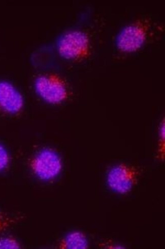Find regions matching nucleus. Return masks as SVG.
Listing matches in <instances>:
<instances>
[{
    "mask_svg": "<svg viewBox=\"0 0 165 249\" xmlns=\"http://www.w3.org/2000/svg\"><path fill=\"white\" fill-rule=\"evenodd\" d=\"M150 28L149 21L140 19L125 28L116 41L118 49L122 52L133 53L140 49L146 40Z\"/></svg>",
    "mask_w": 165,
    "mask_h": 249,
    "instance_id": "4",
    "label": "nucleus"
},
{
    "mask_svg": "<svg viewBox=\"0 0 165 249\" xmlns=\"http://www.w3.org/2000/svg\"><path fill=\"white\" fill-rule=\"evenodd\" d=\"M23 96L12 83L0 82V110L10 114L16 115L23 109Z\"/></svg>",
    "mask_w": 165,
    "mask_h": 249,
    "instance_id": "6",
    "label": "nucleus"
},
{
    "mask_svg": "<svg viewBox=\"0 0 165 249\" xmlns=\"http://www.w3.org/2000/svg\"><path fill=\"white\" fill-rule=\"evenodd\" d=\"M16 219L0 211V233L12 227L16 223Z\"/></svg>",
    "mask_w": 165,
    "mask_h": 249,
    "instance_id": "10",
    "label": "nucleus"
},
{
    "mask_svg": "<svg viewBox=\"0 0 165 249\" xmlns=\"http://www.w3.org/2000/svg\"><path fill=\"white\" fill-rule=\"evenodd\" d=\"M140 172L136 167L126 164H119L108 173V186L113 191L122 195L130 192L137 185Z\"/></svg>",
    "mask_w": 165,
    "mask_h": 249,
    "instance_id": "5",
    "label": "nucleus"
},
{
    "mask_svg": "<svg viewBox=\"0 0 165 249\" xmlns=\"http://www.w3.org/2000/svg\"><path fill=\"white\" fill-rule=\"evenodd\" d=\"M21 245L12 236H0V249H19Z\"/></svg>",
    "mask_w": 165,
    "mask_h": 249,
    "instance_id": "8",
    "label": "nucleus"
},
{
    "mask_svg": "<svg viewBox=\"0 0 165 249\" xmlns=\"http://www.w3.org/2000/svg\"><path fill=\"white\" fill-rule=\"evenodd\" d=\"M58 51L63 58L75 61L87 59L90 55L89 36L80 31H72L64 34L58 43Z\"/></svg>",
    "mask_w": 165,
    "mask_h": 249,
    "instance_id": "1",
    "label": "nucleus"
},
{
    "mask_svg": "<svg viewBox=\"0 0 165 249\" xmlns=\"http://www.w3.org/2000/svg\"><path fill=\"white\" fill-rule=\"evenodd\" d=\"M10 157L7 149L0 144V172L6 170L9 166Z\"/></svg>",
    "mask_w": 165,
    "mask_h": 249,
    "instance_id": "11",
    "label": "nucleus"
},
{
    "mask_svg": "<svg viewBox=\"0 0 165 249\" xmlns=\"http://www.w3.org/2000/svg\"><path fill=\"white\" fill-rule=\"evenodd\" d=\"M30 167L34 175L43 181H49L57 177L61 173L62 161L56 151L50 148L40 150L31 160Z\"/></svg>",
    "mask_w": 165,
    "mask_h": 249,
    "instance_id": "3",
    "label": "nucleus"
},
{
    "mask_svg": "<svg viewBox=\"0 0 165 249\" xmlns=\"http://www.w3.org/2000/svg\"><path fill=\"white\" fill-rule=\"evenodd\" d=\"M158 155L159 158L163 160L165 151V118L162 121L159 131Z\"/></svg>",
    "mask_w": 165,
    "mask_h": 249,
    "instance_id": "9",
    "label": "nucleus"
},
{
    "mask_svg": "<svg viewBox=\"0 0 165 249\" xmlns=\"http://www.w3.org/2000/svg\"><path fill=\"white\" fill-rule=\"evenodd\" d=\"M58 247L60 249H87L89 248V242L82 232L74 231L61 240Z\"/></svg>",
    "mask_w": 165,
    "mask_h": 249,
    "instance_id": "7",
    "label": "nucleus"
},
{
    "mask_svg": "<svg viewBox=\"0 0 165 249\" xmlns=\"http://www.w3.org/2000/svg\"><path fill=\"white\" fill-rule=\"evenodd\" d=\"M34 88L38 96L50 104H61L69 96L67 84L56 74L40 75L35 81Z\"/></svg>",
    "mask_w": 165,
    "mask_h": 249,
    "instance_id": "2",
    "label": "nucleus"
}]
</instances>
